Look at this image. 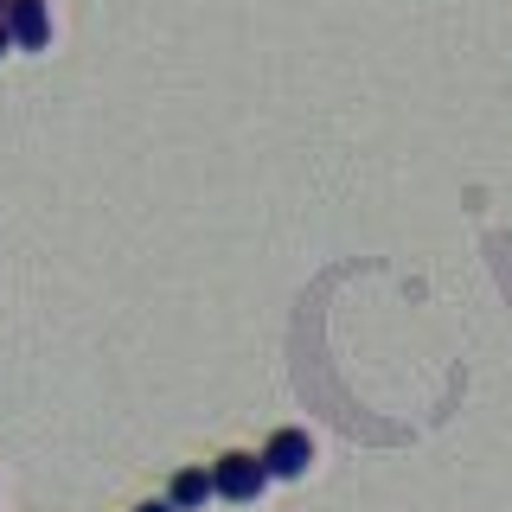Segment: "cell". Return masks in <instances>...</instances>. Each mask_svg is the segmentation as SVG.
Wrapping results in <instances>:
<instances>
[{
    "instance_id": "1",
    "label": "cell",
    "mask_w": 512,
    "mask_h": 512,
    "mask_svg": "<svg viewBox=\"0 0 512 512\" xmlns=\"http://www.w3.org/2000/svg\"><path fill=\"white\" fill-rule=\"evenodd\" d=\"M212 480H218V500L256 506V500H263V487H269V468H263V455H250V448H231V455L212 461Z\"/></svg>"
},
{
    "instance_id": "2",
    "label": "cell",
    "mask_w": 512,
    "mask_h": 512,
    "mask_svg": "<svg viewBox=\"0 0 512 512\" xmlns=\"http://www.w3.org/2000/svg\"><path fill=\"white\" fill-rule=\"evenodd\" d=\"M263 468H269V480H301V474L314 468V436H308V429H295V423L276 429V436L263 442Z\"/></svg>"
},
{
    "instance_id": "6",
    "label": "cell",
    "mask_w": 512,
    "mask_h": 512,
    "mask_svg": "<svg viewBox=\"0 0 512 512\" xmlns=\"http://www.w3.org/2000/svg\"><path fill=\"white\" fill-rule=\"evenodd\" d=\"M135 512H180L173 500H148V506H135Z\"/></svg>"
},
{
    "instance_id": "5",
    "label": "cell",
    "mask_w": 512,
    "mask_h": 512,
    "mask_svg": "<svg viewBox=\"0 0 512 512\" xmlns=\"http://www.w3.org/2000/svg\"><path fill=\"white\" fill-rule=\"evenodd\" d=\"M7 52H20V45H13V32H7V20H0V58Z\"/></svg>"
},
{
    "instance_id": "7",
    "label": "cell",
    "mask_w": 512,
    "mask_h": 512,
    "mask_svg": "<svg viewBox=\"0 0 512 512\" xmlns=\"http://www.w3.org/2000/svg\"><path fill=\"white\" fill-rule=\"evenodd\" d=\"M7 7H13V0H0V20H7Z\"/></svg>"
},
{
    "instance_id": "4",
    "label": "cell",
    "mask_w": 512,
    "mask_h": 512,
    "mask_svg": "<svg viewBox=\"0 0 512 512\" xmlns=\"http://www.w3.org/2000/svg\"><path fill=\"white\" fill-rule=\"evenodd\" d=\"M167 500L180 506V512H205L218 500V480H212V468H180L167 480Z\"/></svg>"
},
{
    "instance_id": "3",
    "label": "cell",
    "mask_w": 512,
    "mask_h": 512,
    "mask_svg": "<svg viewBox=\"0 0 512 512\" xmlns=\"http://www.w3.org/2000/svg\"><path fill=\"white\" fill-rule=\"evenodd\" d=\"M7 32H13L20 52H45V45H52V0H13Z\"/></svg>"
}]
</instances>
